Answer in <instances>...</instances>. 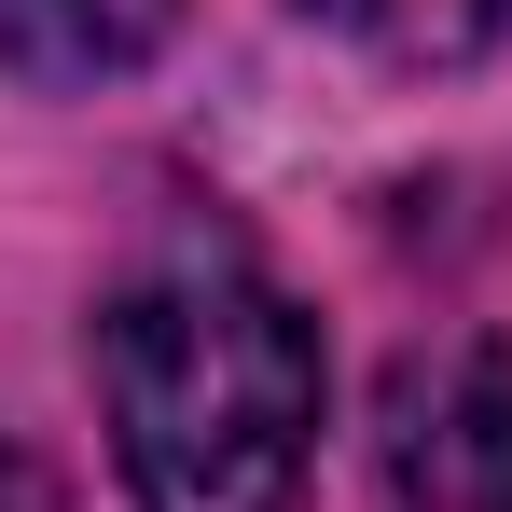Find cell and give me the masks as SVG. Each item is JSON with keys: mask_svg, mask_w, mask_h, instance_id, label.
Returning a JSON list of instances; mask_svg holds the SVG:
<instances>
[{"mask_svg": "<svg viewBox=\"0 0 512 512\" xmlns=\"http://www.w3.org/2000/svg\"><path fill=\"white\" fill-rule=\"evenodd\" d=\"M97 388L139 512H291L319 457V333L236 236H180L111 291Z\"/></svg>", "mask_w": 512, "mask_h": 512, "instance_id": "6da1fadb", "label": "cell"}, {"mask_svg": "<svg viewBox=\"0 0 512 512\" xmlns=\"http://www.w3.org/2000/svg\"><path fill=\"white\" fill-rule=\"evenodd\" d=\"M180 0H0V70L28 97H84V84H125L139 56H167Z\"/></svg>", "mask_w": 512, "mask_h": 512, "instance_id": "7a4b0ae2", "label": "cell"}, {"mask_svg": "<svg viewBox=\"0 0 512 512\" xmlns=\"http://www.w3.org/2000/svg\"><path fill=\"white\" fill-rule=\"evenodd\" d=\"M346 28L374 56H402V70H457V56H485L512 28V0H346Z\"/></svg>", "mask_w": 512, "mask_h": 512, "instance_id": "3957f363", "label": "cell"}, {"mask_svg": "<svg viewBox=\"0 0 512 512\" xmlns=\"http://www.w3.org/2000/svg\"><path fill=\"white\" fill-rule=\"evenodd\" d=\"M0 512H56V471H42L14 429H0Z\"/></svg>", "mask_w": 512, "mask_h": 512, "instance_id": "277c9868", "label": "cell"}, {"mask_svg": "<svg viewBox=\"0 0 512 512\" xmlns=\"http://www.w3.org/2000/svg\"><path fill=\"white\" fill-rule=\"evenodd\" d=\"M499 512H512V499H499Z\"/></svg>", "mask_w": 512, "mask_h": 512, "instance_id": "5b68a950", "label": "cell"}]
</instances>
